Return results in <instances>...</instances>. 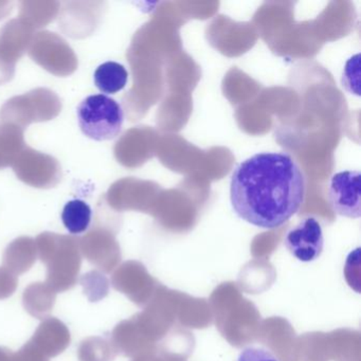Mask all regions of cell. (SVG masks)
<instances>
[{
    "label": "cell",
    "mask_w": 361,
    "mask_h": 361,
    "mask_svg": "<svg viewBox=\"0 0 361 361\" xmlns=\"http://www.w3.org/2000/svg\"><path fill=\"white\" fill-rule=\"evenodd\" d=\"M306 181L295 158L284 152L255 154L232 173L230 202L243 221L262 229L282 227L305 200Z\"/></svg>",
    "instance_id": "cell-1"
},
{
    "label": "cell",
    "mask_w": 361,
    "mask_h": 361,
    "mask_svg": "<svg viewBox=\"0 0 361 361\" xmlns=\"http://www.w3.org/2000/svg\"><path fill=\"white\" fill-rule=\"evenodd\" d=\"M37 242L39 259L47 266L46 283L56 293H64L75 287L82 266L78 240L68 236L42 234Z\"/></svg>",
    "instance_id": "cell-2"
},
{
    "label": "cell",
    "mask_w": 361,
    "mask_h": 361,
    "mask_svg": "<svg viewBox=\"0 0 361 361\" xmlns=\"http://www.w3.org/2000/svg\"><path fill=\"white\" fill-rule=\"evenodd\" d=\"M80 128L88 138L107 141L119 136L124 122L121 105L106 94L84 99L77 109Z\"/></svg>",
    "instance_id": "cell-3"
},
{
    "label": "cell",
    "mask_w": 361,
    "mask_h": 361,
    "mask_svg": "<svg viewBox=\"0 0 361 361\" xmlns=\"http://www.w3.org/2000/svg\"><path fill=\"white\" fill-rule=\"evenodd\" d=\"M361 174L359 171H342L329 179V204L336 214L348 219L361 216Z\"/></svg>",
    "instance_id": "cell-4"
},
{
    "label": "cell",
    "mask_w": 361,
    "mask_h": 361,
    "mask_svg": "<svg viewBox=\"0 0 361 361\" xmlns=\"http://www.w3.org/2000/svg\"><path fill=\"white\" fill-rule=\"evenodd\" d=\"M284 245L299 261L304 263L314 261L322 255L324 247L322 226L314 217H305L287 232Z\"/></svg>",
    "instance_id": "cell-5"
},
{
    "label": "cell",
    "mask_w": 361,
    "mask_h": 361,
    "mask_svg": "<svg viewBox=\"0 0 361 361\" xmlns=\"http://www.w3.org/2000/svg\"><path fill=\"white\" fill-rule=\"evenodd\" d=\"M47 358L62 354L71 341L66 325L54 317L44 319L30 340Z\"/></svg>",
    "instance_id": "cell-6"
},
{
    "label": "cell",
    "mask_w": 361,
    "mask_h": 361,
    "mask_svg": "<svg viewBox=\"0 0 361 361\" xmlns=\"http://www.w3.org/2000/svg\"><path fill=\"white\" fill-rule=\"evenodd\" d=\"M37 249L32 238H22L12 243L5 255L4 266L16 276L31 269L37 262Z\"/></svg>",
    "instance_id": "cell-7"
},
{
    "label": "cell",
    "mask_w": 361,
    "mask_h": 361,
    "mask_svg": "<svg viewBox=\"0 0 361 361\" xmlns=\"http://www.w3.org/2000/svg\"><path fill=\"white\" fill-rule=\"evenodd\" d=\"M56 293L47 283H33L25 289L24 302L27 312L37 319H46L54 310Z\"/></svg>",
    "instance_id": "cell-8"
},
{
    "label": "cell",
    "mask_w": 361,
    "mask_h": 361,
    "mask_svg": "<svg viewBox=\"0 0 361 361\" xmlns=\"http://www.w3.org/2000/svg\"><path fill=\"white\" fill-rule=\"evenodd\" d=\"M94 83L103 94H114L121 92L128 81V73L123 65L106 62L94 73Z\"/></svg>",
    "instance_id": "cell-9"
},
{
    "label": "cell",
    "mask_w": 361,
    "mask_h": 361,
    "mask_svg": "<svg viewBox=\"0 0 361 361\" xmlns=\"http://www.w3.org/2000/svg\"><path fill=\"white\" fill-rule=\"evenodd\" d=\"M81 251L84 257L92 265L104 272H109L115 265L111 259L109 247L105 244L104 238L99 235V232H90L82 240Z\"/></svg>",
    "instance_id": "cell-10"
},
{
    "label": "cell",
    "mask_w": 361,
    "mask_h": 361,
    "mask_svg": "<svg viewBox=\"0 0 361 361\" xmlns=\"http://www.w3.org/2000/svg\"><path fill=\"white\" fill-rule=\"evenodd\" d=\"M92 216V208L84 200H71L65 204L64 209H63V224L66 229L73 234L85 232L90 227Z\"/></svg>",
    "instance_id": "cell-11"
},
{
    "label": "cell",
    "mask_w": 361,
    "mask_h": 361,
    "mask_svg": "<svg viewBox=\"0 0 361 361\" xmlns=\"http://www.w3.org/2000/svg\"><path fill=\"white\" fill-rule=\"evenodd\" d=\"M80 361H111L115 357L113 346L101 337L83 340L78 350Z\"/></svg>",
    "instance_id": "cell-12"
},
{
    "label": "cell",
    "mask_w": 361,
    "mask_h": 361,
    "mask_svg": "<svg viewBox=\"0 0 361 361\" xmlns=\"http://www.w3.org/2000/svg\"><path fill=\"white\" fill-rule=\"evenodd\" d=\"M80 282L83 286L84 293L90 301L98 302L109 295V280L102 272L98 271V270H92V271L84 274Z\"/></svg>",
    "instance_id": "cell-13"
},
{
    "label": "cell",
    "mask_w": 361,
    "mask_h": 361,
    "mask_svg": "<svg viewBox=\"0 0 361 361\" xmlns=\"http://www.w3.org/2000/svg\"><path fill=\"white\" fill-rule=\"evenodd\" d=\"M341 86L348 94L360 97V54L346 61L341 73Z\"/></svg>",
    "instance_id": "cell-14"
},
{
    "label": "cell",
    "mask_w": 361,
    "mask_h": 361,
    "mask_svg": "<svg viewBox=\"0 0 361 361\" xmlns=\"http://www.w3.org/2000/svg\"><path fill=\"white\" fill-rule=\"evenodd\" d=\"M238 361H280L267 348L248 346L240 352Z\"/></svg>",
    "instance_id": "cell-15"
},
{
    "label": "cell",
    "mask_w": 361,
    "mask_h": 361,
    "mask_svg": "<svg viewBox=\"0 0 361 361\" xmlns=\"http://www.w3.org/2000/svg\"><path fill=\"white\" fill-rule=\"evenodd\" d=\"M18 285V276L5 267H0V300L11 297L16 293Z\"/></svg>",
    "instance_id": "cell-16"
},
{
    "label": "cell",
    "mask_w": 361,
    "mask_h": 361,
    "mask_svg": "<svg viewBox=\"0 0 361 361\" xmlns=\"http://www.w3.org/2000/svg\"><path fill=\"white\" fill-rule=\"evenodd\" d=\"M11 361H49L31 341L27 342L20 350L12 354Z\"/></svg>",
    "instance_id": "cell-17"
},
{
    "label": "cell",
    "mask_w": 361,
    "mask_h": 361,
    "mask_svg": "<svg viewBox=\"0 0 361 361\" xmlns=\"http://www.w3.org/2000/svg\"><path fill=\"white\" fill-rule=\"evenodd\" d=\"M12 353L9 348L0 346V361H11Z\"/></svg>",
    "instance_id": "cell-18"
}]
</instances>
